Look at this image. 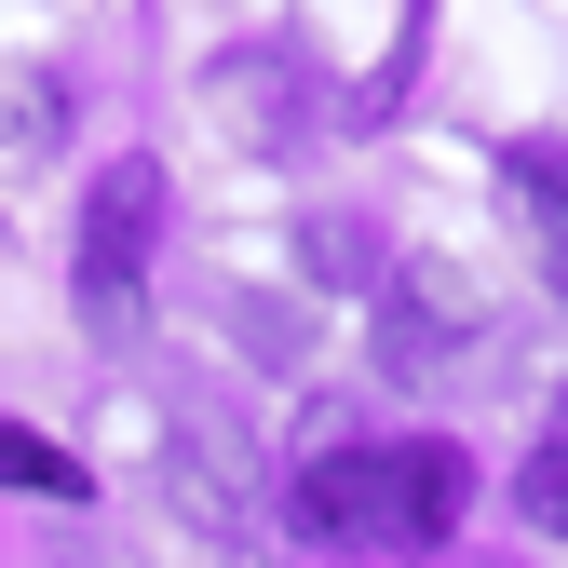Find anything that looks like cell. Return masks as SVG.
Wrapping results in <instances>:
<instances>
[{
    "instance_id": "cell-3",
    "label": "cell",
    "mask_w": 568,
    "mask_h": 568,
    "mask_svg": "<svg viewBox=\"0 0 568 568\" xmlns=\"http://www.w3.org/2000/svg\"><path fill=\"white\" fill-rule=\"evenodd\" d=\"M515 203H528V244L555 271V298H568V150H515Z\"/></svg>"
},
{
    "instance_id": "cell-1",
    "label": "cell",
    "mask_w": 568,
    "mask_h": 568,
    "mask_svg": "<svg viewBox=\"0 0 568 568\" xmlns=\"http://www.w3.org/2000/svg\"><path fill=\"white\" fill-rule=\"evenodd\" d=\"M298 541H338V555H419L460 528V447H325L298 487H284Z\"/></svg>"
},
{
    "instance_id": "cell-4",
    "label": "cell",
    "mask_w": 568,
    "mask_h": 568,
    "mask_svg": "<svg viewBox=\"0 0 568 568\" xmlns=\"http://www.w3.org/2000/svg\"><path fill=\"white\" fill-rule=\"evenodd\" d=\"M0 487H82V474H68V460L28 434V419H0Z\"/></svg>"
},
{
    "instance_id": "cell-2",
    "label": "cell",
    "mask_w": 568,
    "mask_h": 568,
    "mask_svg": "<svg viewBox=\"0 0 568 568\" xmlns=\"http://www.w3.org/2000/svg\"><path fill=\"white\" fill-rule=\"evenodd\" d=\"M150 231H163V163H109L95 203H82V312H95V325H135Z\"/></svg>"
},
{
    "instance_id": "cell-5",
    "label": "cell",
    "mask_w": 568,
    "mask_h": 568,
    "mask_svg": "<svg viewBox=\"0 0 568 568\" xmlns=\"http://www.w3.org/2000/svg\"><path fill=\"white\" fill-rule=\"evenodd\" d=\"M528 515H541V528H555V541H568V434H555V447H541V460H528Z\"/></svg>"
}]
</instances>
